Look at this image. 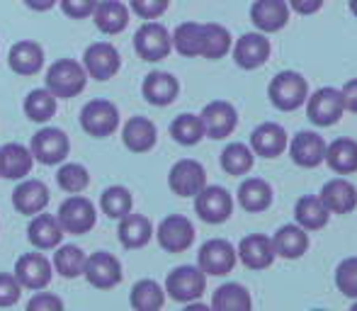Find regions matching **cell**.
<instances>
[{"mask_svg": "<svg viewBox=\"0 0 357 311\" xmlns=\"http://www.w3.org/2000/svg\"><path fill=\"white\" fill-rule=\"evenodd\" d=\"M85 83H88V73H85L83 63L73 61V59H59L47 71V90L54 98L71 100L83 93Z\"/></svg>", "mask_w": 357, "mask_h": 311, "instance_id": "6da1fadb", "label": "cell"}, {"mask_svg": "<svg viewBox=\"0 0 357 311\" xmlns=\"http://www.w3.org/2000/svg\"><path fill=\"white\" fill-rule=\"evenodd\" d=\"M268 95L273 100V105L282 112H291V109H299L301 105L309 98V83L304 76L296 71H282L273 78L268 88Z\"/></svg>", "mask_w": 357, "mask_h": 311, "instance_id": "7a4b0ae2", "label": "cell"}, {"mask_svg": "<svg viewBox=\"0 0 357 311\" xmlns=\"http://www.w3.org/2000/svg\"><path fill=\"white\" fill-rule=\"evenodd\" d=\"M80 127L95 139H105L119 129V109L109 100H90L80 109Z\"/></svg>", "mask_w": 357, "mask_h": 311, "instance_id": "3957f363", "label": "cell"}, {"mask_svg": "<svg viewBox=\"0 0 357 311\" xmlns=\"http://www.w3.org/2000/svg\"><path fill=\"white\" fill-rule=\"evenodd\" d=\"M56 219L61 224L63 234H88L90 229L98 222V212H95V204L88 197H80V195H71L61 202L56 212Z\"/></svg>", "mask_w": 357, "mask_h": 311, "instance_id": "277c9868", "label": "cell"}, {"mask_svg": "<svg viewBox=\"0 0 357 311\" xmlns=\"http://www.w3.org/2000/svg\"><path fill=\"white\" fill-rule=\"evenodd\" d=\"M134 49L144 61H163L173 52L170 32L155 20H146L139 32L134 34Z\"/></svg>", "mask_w": 357, "mask_h": 311, "instance_id": "5b68a950", "label": "cell"}, {"mask_svg": "<svg viewBox=\"0 0 357 311\" xmlns=\"http://www.w3.org/2000/svg\"><path fill=\"white\" fill-rule=\"evenodd\" d=\"M29 151H32L34 160L44 165H59L68 158V151H71V142H68L66 132L56 127H44L39 129L32 137V144H29Z\"/></svg>", "mask_w": 357, "mask_h": 311, "instance_id": "8992f818", "label": "cell"}, {"mask_svg": "<svg viewBox=\"0 0 357 311\" xmlns=\"http://www.w3.org/2000/svg\"><path fill=\"white\" fill-rule=\"evenodd\" d=\"M204 285H207V280H204L202 270L195 268V265H180V268H175L173 273L168 275V280H165V292H168L175 302L190 304L202 297Z\"/></svg>", "mask_w": 357, "mask_h": 311, "instance_id": "52a82bcc", "label": "cell"}, {"mask_svg": "<svg viewBox=\"0 0 357 311\" xmlns=\"http://www.w3.org/2000/svg\"><path fill=\"white\" fill-rule=\"evenodd\" d=\"M343 98L335 88H319L311 98H306V117L316 127H333L343 117Z\"/></svg>", "mask_w": 357, "mask_h": 311, "instance_id": "ba28073f", "label": "cell"}, {"mask_svg": "<svg viewBox=\"0 0 357 311\" xmlns=\"http://www.w3.org/2000/svg\"><path fill=\"white\" fill-rule=\"evenodd\" d=\"M83 68L90 78L95 80H109L117 76V71L122 68V59L119 52L114 49V44L109 42H95L85 49L83 54Z\"/></svg>", "mask_w": 357, "mask_h": 311, "instance_id": "9c48e42d", "label": "cell"}, {"mask_svg": "<svg viewBox=\"0 0 357 311\" xmlns=\"http://www.w3.org/2000/svg\"><path fill=\"white\" fill-rule=\"evenodd\" d=\"M234 209V199L219 185H204L197 195H195V212L199 214V219L207 224H221L231 217Z\"/></svg>", "mask_w": 357, "mask_h": 311, "instance_id": "30bf717a", "label": "cell"}, {"mask_svg": "<svg viewBox=\"0 0 357 311\" xmlns=\"http://www.w3.org/2000/svg\"><path fill=\"white\" fill-rule=\"evenodd\" d=\"M83 275L93 287L112 289L114 285L122 282V263L107 250H98L90 258H85Z\"/></svg>", "mask_w": 357, "mask_h": 311, "instance_id": "8fae6325", "label": "cell"}, {"mask_svg": "<svg viewBox=\"0 0 357 311\" xmlns=\"http://www.w3.org/2000/svg\"><path fill=\"white\" fill-rule=\"evenodd\" d=\"M168 185L178 197H195L207 185L204 165L192 158L178 160L168 173Z\"/></svg>", "mask_w": 357, "mask_h": 311, "instance_id": "7c38bea8", "label": "cell"}, {"mask_svg": "<svg viewBox=\"0 0 357 311\" xmlns=\"http://www.w3.org/2000/svg\"><path fill=\"white\" fill-rule=\"evenodd\" d=\"M158 243L168 253H183L192 245L195 241V227L188 217H180V214H170L163 222L158 224Z\"/></svg>", "mask_w": 357, "mask_h": 311, "instance_id": "4fadbf2b", "label": "cell"}, {"mask_svg": "<svg viewBox=\"0 0 357 311\" xmlns=\"http://www.w3.org/2000/svg\"><path fill=\"white\" fill-rule=\"evenodd\" d=\"M199 119H202L204 137L209 139H226L238 124L236 107L231 103H226V100H214V103L204 105Z\"/></svg>", "mask_w": 357, "mask_h": 311, "instance_id": "5bb4252c", "label": "cell"}, {"mask_svg": "<svg viewBox=\"0 0 357 311\" xmlns=\"http://www.w3.org/2000/svg\"><path fill=\"white\" fill-rule=\"evenodd\" d=\"M54 268L44 253H24L15 263V278L27 289H44L52 282Z\"/></svg>", "mask_w": 357, "mask_h": 311, "instance_id": "9a60e30c", "label": "cell"}, {"mask_svg": "<svg viewBox=\"0 0 357 311\" xmlns=\"http://www.w3.org/2000/svg\"><path fill=\"white\" fill-rule=\"evenodd\" d=\"M199 270L204 275H226L236 265V250L229 241L212 238L199 248Z\"/></svg>", "mask_w": 357, "mask_h": 311, "instance_id": "2e32d148", "label": "cell"}, {"mask_svg": "<svg viewBox=\"0 0 357 311\" xmlns=\"http://www.w3.org/2000/svg\"><path fill=\"white\" fill-rule=\"evenodd\" d=\"M8 63L17 76H37L44 66V49L42 44L32 39L15 42L8 52Z\"/></svg>", "mask_w": 357, "mask_h": 311, "instance_id": "e0dca14e", "label": "cell"}, {"mask_svg": "<svg viewBox=\"0 0 357 311\" xmlns=\"http://www.w3.org/2000/svg\"><path fill=\"white\" fill-rule=\"evenodd\" d=\"M49 204V188L42 183V180H22L17 188L13 190V207L17 209L20 214H27V217H34V214L44 212Z\"/></svg>", "mask_w": 357, "mask_h": 311, "instance_id": "ac0fdd59", "label": "cell"}, {"mask_svg": "<svg viewBox=\"0 0 357 311\" xmlns=\"http://www.w3.org/2000/svg\"><path fill=\"white\" fill-rule=\"evenodd\" d=\"M250 20L260 32H280L289 22V5L287 0H255L250 8Z\"/></svg>", "mask_w": 357, "mask_h": 311, "instance_id": "d6986e66", "label": "cell"}, {"mask_svg": "<svg viewBox=\"0 0 357 311\" xmlns=\"http://www.w3.org/2000/svg\"><path fill=\"white\" fill-rule=\"evenodd\" d=\"M234 59L241 68L253 71V68L263 66L270 59V42L265 39V34H258V32L243 34L234 47Z\"/></svg>", "mask_w": 357, "mask_h": 311, "instance_id": "ffe728a7", "label": "cell"}, {"mask_svg": "<svg viewBox=\"0 0 357 311\" xmlns=\"http://www.w3.org/2000/svg\"><path fill=\"white\" fill-rule=\"evenodd\" d=\"M319 199L326 204V209L333 214H350L357 207V188L350 180L335 178L324 185Z\"/></svg>", "mask_w": 357, "mask_h": 311, "instance_id": "44dd1931", "label": "cell"}, {"mask_svg": "<svg viewBox=\"0 0 357 311\" xmlns=\"http://www.w3.org/2000/svg\"><path fill=\"white\" fill-rule=\"evenodd\" d=\"M291 160L301 168H316L326 158V142L316 132H299L289 144Z\"/></svg>", "mask_w": 357, "mask_h": 311, "instance_id": "7402d4cb", "label": "cell"}, {"mask_svg": "<svg viewBox=\"0 0 357 311\" xmlns=\"http://www.w3.org/2000/svg\"><path fill=\"white\" fill-rule=\"evenodd\" d=\"M27 238L34 248L39 250H52L56 245H61V238H63V229L59 224V219L54 214H34V219L29 222L27 227Z\"/></svg>", "mask_w": 357, "mask_h": 311, "instance_id": "603a6c76", "label": "cell"}, {"mask_svg": "<svg viewBox=\"0 0 357 311\" xmlns=\"http://www.w3.org/2000/svg\"><path fill=\"white\" fill-rule=\"evenodd\" d=\"M180 93V83L175 76L165 71H153L144 78L142 83V95L146 98V103L155 105V107H165L170 105Z\"/></svg>", "mask_w": 357, "mask_h": 311, "instance_id": "cb8c5ba5", "label": "cell"}, {"mask_svg": "<svg viewBox=\"0 0 357 311\" xmlns=\"http://www.w3.org/2000/svg\"><path fill=\"white\" fill-rule=\"evenodd\" d=\"M238 255H241V260H243L245 268H250V270L270 268L275 260L273 238H268V236H263V234L245 236L238 245Z\"/></svg>", "mask_w": 357, "mask_h": 311, "instance_id": "d4e9b609", "label": "cell"}, {"mask_svg": "<svg viewBox=\"0 0 357 311\" xmlns=\"http://www.w3.org/2000/svg\"><path fill=\"white\" fill-rule=\"evenodd\" d=\"M287 149V134L280 124L265 122L260 127H255V132L250 134V151H255L263 158H278Z\"/></svg>", "mask_w": 357, "mask_h": 311, "instance_id": "484cf974", "label": "cell"}, {"mask_svg": "<svg viewBox=\"0 0 357 311\" xmlns=\"http://www.w3.org/2000/svg\"><path fill=\"white\" fill-rule=\"evenodd\" d=\"M155 139H158V132H155V124L149 117H132L124 122L122 142L129 151L134 153L151 151L155 146Z\"/></svg>", "mask_w": 357, "mask_h": 311, "instance_id": "4316f807", "label": "cell"}, {"mask_svg": "<svg viewBox=\"0 0 357 311\" xmlns=\"http://www.w3.org/2000/svg\"><path fill=\"white\" fill-rule=\"evenodd\" d=\"M34 165V156L22 144H5L0 149V178L22 180Z\"/></svg>", "mask_w": 357, "mask_h": 311, "instance_id": "83f0119b", "label": "cell"}, {"mask_svg": "<svg viewBox=\"0 0 357 311\" xmlns=\"http://www.w3.org/2000/svg\"><path fill=\"white\" fill-rule=\"evenodd\" d=\"M95 27L105 34H119L129 24V8L119 0H98L93 10Z\"/></svg>", "mask_w": 357, "mask_h": 311, "instance_id": "f1b7e54d", "label": "cell"}, {"mask_svg": "<svg viewBox=\"0 0 357 311\" xmlns=\"http://www.w3.org/2000/svg\"><path fill=\"white\" fill-rule=\"evenodd\" d=\"M119 241H122L124 248H144L146 243L153 236V224H151L149 217L144 214H132L119 219Z\"/></svg>", "mask_w": 357, "mask_h": 311, "instance_id": "f546056e", "label": "cell"}, {"mask_svg": "<svg viewBox=\"0 0 357 311\" xmlns=\"http://www.w3.org/2000/svg\"><path fill=\"white\" fill-rule=\"evenodd\" d=\"M238 202L245 212H263L273 202V188L260 178H248L238 188Z\"/></svg>", "mask_w": 357, "mask_h": 311, "instance_id": "4dcf8cb0", "label": "cell"}, {"mask_svg": "<svg viewBox=\"0 0 357 311\" xmlns=\"http://www.w3.org/2000/svg\"><path fill=\"white\" fill-rule=\"evenodd\" d=\"M326 163L340 175H348L357 170V142L353 139H335L331 146H326Z\"/></svg>", "mask_w": 357, "mask_h": 311, "instance_id": "1f68e13d", "label": "cell"}, {"mask_svg": "<svg viewBox=\"0 0 357 311\" xmlns=\"http://www.w3.org/2000/svg\"><path fill=\"white\" fill-rule=\"evenodd\" d=\"M129 304L134 311H160L165 304V289L155 280H142L132 287Z\"/></svg>", "mask_w": 357, "mask_h": 311, "instance_id": "d6a6232c", "label": "cell"}, {"mask_svg": "<svg viewBox=\"0 0 357 311\" xmlns=\"http://www.w3.org/2000/svg\"><path fill=\"white\" fill-rule=\"evenodd\" d=\"M275 255H282V258H299L304 255V250L309 248V236L304 234L301 227H282L273 238Z\"/></svg>", "mask_w": 357, "mask_h": 311, "instance_id": "836d02e7", "label": "cell"}, {"mask_svg": "<svg viewBox=\"0 0 357 311\" xmlns=\"http://www.w3.org/2000/svg\"><path fill=\"white\" fill-rule=\"evenodd\" d=\"M231 52V34L226 27L216 22L202 24V49H199V56L204 59H221Z\"/></svg>", "mask_w": 357, "mask_h": 311, "instance_id": "e575fe53", "label": "cell"}, {"mask_svg": "<svg viewBox=\"0 0 357 311\" xmlns=\"http://www.w3.org/2000/svg\"><path fill=\"white\" fill-rule=\"evenodd\" d=\"M170 42L173 49L180 56H199V49H202V24L199 22H183L175 27V32L170 34Z\"/></svg>", "mask_w": 357, "mask_h": 311, "instance_id": "d590c367", "label": "cell"}, {"mask_svg": "<svg viewBox=\"0 0 357 311\" xmlns=\"http://www.w3.org/2000/svg\"><path fill=\"white\" fill-rule=\"evenodd\" d=\"M212 311H250V294L236 282L221 285L212 297Z\"/></svg>", "mask_w": 357, "mask_h": 311, "instance_id": "8d00e7d4", "label": "cell"}, {"mask_svg": "<svg viewBox=\"0 0 357 311\" xmlns=\"http://www.w3.org/2000/svg\"><path fill=\"white\" fill-rule=\"evenodd\" d=\"M56 100L47 88H37L24 98V114H27L32 122L44 124L56 114Z\"/></svg>", "mask_w": 357, "mask_h": 311, "instance_id": "74e56055", "label": "cell"}, {"mask_svg": "<svg viewBox=\"0 0 357 311\" xmlns=\"http://www.w3.org/2000/svg\"><path fill=\"white\" fill-rule=\"evenodd\" d=\"M85 258H88V255H85L78 245H56L52 268L56 270L61 278L73 280V278H78V275H83Z\"/></svg>", "mask_w": 357, "mask_h": 311, "instance_id": "f35d334b", "label": "cell"}, {"mask_svg": "<svg viewBox=\"0 0 357 311\" xmlns=\"http://www.w3.org/2000/svg\"><path fill=\"white\" fill-rule=\"evenodd\" d=\"M328 209L319 197H301L294 207V217L301 229H321L328 222Z\"/></svg>", "mask_w": 357, "mask_h": 311, "instance_id": "ab89813d", "label": "cell"}, {"mask_svg": "<svg viewBox=\"0 0 357 311\" xmlns=\"http://www.w3.org/2000/svg\"><path fill=\"white\" fill-rule=\"evenodd\" d=\"M170 137L178 144H183V146H195V144H199L204 137L202 119H199L197 114H180V117H175L173 124H170Z\"/></svg>", "mask_w": 357, "mask_h": 311, "instance_id": "60d3db41", "label": "cell"}, {"mask_svg": "<svg viewBox=\"0 0 357 311\" xmlns=\"http://www.w3.org/2000/svg\"><path fill=\"white\" fill-rule=\"evenodd\" d=\"M132 192H129L127 188H122V185H112V188H107L102 192V197H100V207H102V212L107 214L109 219H122L127 217L129 212H132Z\"/></svg>", "mask_w": 357, "mask_h": 311, "instance_id": "b9f144b4", "label": "cell"}, {"mask_svg": "<svg viewBox=\"0 0 357 311\" xmlns=\"http://www.w3.org/2000/svg\"><path fill=\"white\" fill-rule=\"evenodd\" d=\"M221 168L229 175H245L253 168V151L245 144H229L221 151Z\"/></svg>", "mask_w": 357, "mask_h": 311, "instance_id": "7bdbcfd3", "label": "cell"}, {"mask_svg": "<svg viewBox=\"0 0 357 311\" xmlns=\"http://www.w3.org/2000/svg\"><path fill=\"white\" fill-rule=\"evenodd\" d=\"M56 183L63 192L68 195H78L83 192L85 188L90 185V175H88V168L80 163H63L56 173Z\"/></svg>", "mask_w": 357, "mask_h": 311, "instance_id": "ee69618b", "label": "cell"}, {"mask_svg": "<svg viewBox=\"0 0 357 311\" xmlns=\"http://www.w3.org/2000/svg\"><path fill=\"white\" fill-rule=\"evenodd\" d=\"M335 285H338V289L343 294H348V297H357V258H348L338 265Z\"/></svg>", "mask_w": 357, "mask_h": 311, "instance_id": "f6af8a7d", "label": "cell"}, {"mask_svg": "<svg viewBox=\"0 0 357 311\" xmlns=\"http://www.w3.org/2000/svg\"><path fill=\"white\" fill-rule=\"evenodd\" d=\"M20 294H22V285L17 282V278L10 273H0V309L17 304Z\"/></svg>", "mask_w": 357, "mask_h": 311, "instance_id": "bcb514c9", "label": "cell"}, {"mask_svg": "<svg viewBox=\"0 0 357 311\" xmlns=\"http://www.w3.org/2000/svg\"><path fill=\"white\" fill-rule=\"evenodd\" d=\"M170 0H129L132 13H137L142 20H158L168 10Z\"/></svg>", "mask_w": 357, "mask_h": 311, "instance_id": "7dc6e473", "label": "cell"}, {"mask_svg": "<svg viewBox=\"0 0 357 311\" xmlns=\"http://www.w3.org/2000/svg\"><path fill=\"white\" fill-rule=\"evenodd\" d=\"M24 311H63V302L61 297H56L52 292H37L27 302V309Z\"/></svg>", "mask_w": 357, "mask_h": 311, "instance_id": "c3c4849f", "label": "cell"}, {"mask_svg": "<svg viewBox=\"0 0 357 311\" xmlns=\"http://www.w3.org/2000/svg\"><path fill=\"white\" fill-rule=\"evenodd\" d=\"M61 10L73 20H83V17H93V10L98 5V0H59Z\"/></svg>", "mask_w": 357, "mask_h": 311, "instance_id": "681fc988", "label": "cell"}, {"mask_svg": "<svg viewBox=\"0 0 357 311\" xmlns=\"http://www.w3.org/2000/svg\"><path fill=\"white\" fill-rule=\"evenodd\" d=\"M287 5L299 15H314L324 8V0H287Z\"/></svg>", "mask_w": 357, "mask_h": 311, "instance_id": "f907efd6", "label": "cell"}, {"mask_svg": "<svg viewBox=\"0 0 357 311\" xmlns=\"http://www.w3.org/2000/svg\"><path fill=\"white\" fill-rule=\"evenodd\" d=\"M340 98H343V107L345 109H350V112H357V78L345 83V88L340 90Z\"/></svg>", "mask_w": 357, "mask_h": 311, "instance_id": "816d5d0a", "label": "cell"}, {"mask_svg": "<svg viewBox=\"0 0 357 311\" xmlns=\"http://www.w3.org/2000/svg\"><path fill=\"white\" fill-rule=\"evenodd\" d=\"M56 3L59 0H24V5H27L29 10H34V13H47V10H52Z\"/></svg>", "mask_w": 357, "mask_h": 311, "instance_id": "f5cc1de1", "label": "cell"}, {"mask_svg": "<svg viewBox=\"0 0 357 311\" xmlns=\"http://www.w3.org/2000/svg\"><path fill=\"white\" fill-rule=\"evenodd\" d=\"M185 311H212L207 307V304H195V302H190L188 307H185Z\"/></svg>", "mask_w": 357, "mask_h": 311, "instance_id": "db71d44e", "label": "cell"}, {"mask_svg": "<svg viewBox=\"0 0 357 311\" xmlns=\"http://www.w3.org/2000/svg\"><path fill=\"white\" fill-rule=\"evenodd\" d=\"M350 10H353V15L357 17V0H350Z\"/></svg>", "mask_w": 357, "mask_h": 311, "instance_id": "11a10c76", "label": "cell"}, {"mask_svg": "<svg viewBox=\"0 0 357 311\" xmlns=\"http://www.w3.org/2000/svg\"><path fill=\"white\" fill-rule=\"evenodd\" d=\"M350 311H357V304H355V307H353V309H350Z\"/></svg>", "mask_w": 357, "mask_h": 311, "instance_id": "9f6ffc18", "label": "cell"}, {"mask_svg": "<svg viewBox=\"0 0 357 311\" xmlns=\"http://www.w3.org/2000/svg\"><path fill=\"white\" fill-rule=\"evenodd\" d=\"M316 311H319V309H316Z\"/></svg>", "mask_w": 357, "mask_h": 311, "instance_id": "6f0895ef", "label": "cell"}]
</instances>
